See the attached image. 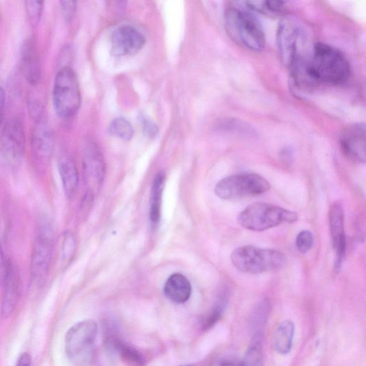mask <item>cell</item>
Wrapping results in <instances>:
<instances>
[{"label": "cell", "mask_w": 366, "mask_h": 366, "mask_svg": "<svg viewBox=\"0 0 366 366\" xmlns=\"http://www.w3.org/2000/svg\"><path fill=\"white\" fill-rule=\"evenodd\" d=\"M312 72L319 83L342 85L349 79L350 64L337 48L322 42L312 47L310 58Z\"/></svg>", "instance_id": "6da1fadb"}, {"label": "cell", "mask_w": 366, "mask_h": 366, "mask_svg": "<svg viewBox=\"0 0 366 366\" xmlns=\"http://www.w3.org/2000/svg\"><path fill=\"white\" fill-rule=\"evenodd\" d=\"M225 25L234 41L253 51L264 49L266 36L262 25L251 12L229 8L225 13Z\"/></svg>", "instance_id": "7a4b0ae2"}, {"label": "cell", "mask_w": 366, "mask_h": 366, "mask_svg": "<svg viewBox=\"0 0 366 366\" xmlns=\"http://www.w3.org/2000/svg\"><path fill=\"white\" fill-rule=\"evenodd\" d=\"M231 261L232 265L243 273L260 274L281 269L286 258L276 250L245 246L232 253Z\"/></svg>", "instance_id": "3957f363"}, {"label": "cell", "mask_w": 366, "mask_h": 366, "mask_svg": "<svg viewBox=\"0 0 366 366\" xmlns=\"http://www.w3.org/2000/svg\"><path fill=\"white\" fill-rule=\"evenodd\" d=\"M298 218L297 214L280 207L265 202H255L239 214L238 222L247 230L261 232L283 223H293Z\"/></svg>", "instance_id": "277c9868"}, {"label": "cell", "mask_w": 366, "mask_h": 366, "mask_svg": "<svg viewBox=\"0 0 366 366\" xmlns=\"http://www.w3.org/2000/svg\"><path fill=\"white\" fill-rule=\"evenodd\" d=\"M97 325L86 320L72 326L65 335V353L76 365L89 364L93 358Z\"/></svg>", "instance_id": "5b68a950"}, {"label": "cell", "mask_w": 366, "mask_h": 366, "mask_svg": "<svg viewBox=\"0 0 366 366\" xmlns=\"http://www.w3.org/2000/svg\"><path fill=\"white\" fill-rule=\"evenodd\" d=\"M54 103L57 114L67 119L74 116L81 106V93L77 77L70 67L58 73L54 88Z\"/></svg>", "instance_id": "8992f818"}, {"label": "cell", "mask_w": 366, "mask_h": 366, "mask_svg": "<svg viewBox=\"0 0 366 366\" xmlns=\"http://www.w3.org/2000/svg\"><path fill=\"white\" fill-rule=\"evenodd\" d=\"M270 189V183L264 177L244 173L222 179L216 185L215 193L221 199L232 200L262 195Z\"/></svg>", "instance_id": "52a82bcc"}, {"label": "cell", "mask_w": 366, "mask_h": 366, "mask_svg": "<svg viewBox=\"0 0 366 366\" xmlns=\"http://www.w3.org/2000/svg\"><path fill=\"white\" fill-rule=\"evenodd\" d=\"M276 38L280 56L287 67L298 57L306 54L304 33L295 17L287 16L280 21Z\"/></svg>", "instance_id": "ba28073f"}, {"label": "cell", "mask_w": 366, "mask_h": 366, "mask_svg": "<svg viewBox=\"0 0 366 366\" xmlns=\"http://www.w3.org/2000/svg\"><path fill=\"white\" fill-rule=\"evenodd\" d=\"M25 148V135L20 120L13 118L5 125L0 137V152L6 163L17 168L22 162Z\"/></svg>", "instance_id": "9c48e42d"}, {"label": "cell", "mask_w": 366, "mask_h": 366, "mask_svg": "<svg viewBox=\"0 0 366 366\" xmlns=\"http://www.w3.org/2000/svg\"><path fill=\"white\" fill-rule=\"evenodd\" d=\"M54 232L47 225L40 227L35 239L31 264V273L33 281L40 282L47 276L54 248Z\"/></svg>", "instance_id": "30bf717a"}, {"label": "cell", "mask_w": 366, "mask_h": 366, "mask_svg": "<svg viewBox=\"0 0 366 366\" xmlns=\"http://www.w3.org/2000/svg\"><path fill=\"white\" fill-rule=\"evenodd\" d=\"M145 44V38L137 29L129 25L117 29L112 35L111 52L116 57L138 54Z\"/></svg>", "instance_id": "8fae6325"}, {"label": "cell", "mask_w": 366, "mask_h": 366, "mask_svg": "<svg viewBox=\"0 0 366 366\" xmlns=\"http://www.w3.org/2000/svg\"><path fill=\"white\" fill-rule=\"evenodd\" d=\"M84 177L88 192L93 193L99 190L102 184L106 167L102 152L94 142L88 144L83 158Z\"/></svg>", "instance_id": "7c38bea8"}, {"label": "cell", "mask_w": 366, "mask_h": 366, "mask_svg": "<svg viewBox=\"0 0 366 366\" xmlns=\"http://www.w3.org/2000/svg\"><path fill=\"white\" fill-rule=\"evenodd\" d=\"M340 144L344 153L351 160L365 162V127L356 123L344 128L340 135Z\"/></svg>", "instance_id": "4fadbf2b"}, {"label": "cell", "mask_w": 366, "mask_h": 366, "mask_svg": "<svg viewBox=\"0 0 366 366\" xmlns=\"http://www.w3.org/2000/svg\"><path fill=\"white\" fill-rule=\"evenodd\" d=\"M329 226L332 243L336 254L335 269L337 271L342 267L347 248L344 230V212L342 205L340 203H334L331 207Z\"/></svg>", "instance_id": "5bb4252c"}, {"label": "cell", "mask_w": 366, "mask_h": 366, "mask_svg": "<svg viewBox=\"0 0 366 366\" xmlns=\"http://www.w3.org/2000/svg\"><path fill=\"white\" fill-rule=\"evenodd\" d=\"M55 139L50 128L44 123H38L32 138L34 159L39 164H47L54 152Z\"/></svg>", "instance_id": "9a60e30c"}, {"label": "cell", "mask_w": 366, "mask_h": 366, "mask_svg": "<svg viewBox=\"0 0 366 366\" xmlns=\"http://www.w3.org/2000/svg\"><path fill=\"white\" fill-rule=\"evenodd\" d=\"M21 65L25 79L32 86L38 84L41 69L38 49L34 42L29 40L24 44Z\"/></svg>", "instance_id": "2e32d148"}, {"label": "cell", "mask_w": 366, "mask_h": 366, "mask_svg": "<svg viewBox=\"0 0 366 366\" xmlns=\"http://www.w3.org/2000/svg\"><path fill=\"white\" fill-rule=\"evenodd\" d=\"M4 294L2 302V317L9 318L17 306L19 296V278L10 261L9 269L3 283Z\"/></svg>", "instance_id": "e0dca14e"}, {"label": "cell", "mask_w": 366, "mask_h": 366, "mask_svg": "<svg viewBox=\"0 0 366 366\" xmlns=\"http://www.w3.org/2000/svg\"><path fill=\"white\" fill-rule=\"evenodd\" d=\"M164 292L170 301L182 304L190 299L192 294V285L185 276L174 273L167 279Z\"/></svg>", "instance_id": "ac0fdd59"}, {"label": "cell", "mask_w": 366, "mask_h": 366, "mask_svg": "<svg viewBox=\"0 0 366 366\" xmlns=\"http://www.w3.org/2000/svg\"><path fill=\"white\" fill-rule=\"evenodd\" d=\"M295 330V324L290 320H285L278 326L273 337V349L278 353L287 355L291 352Z\"/></svg>", "instance_id": "d6986e66"}, {"label": "cell", "mask_w": 366, "mask_h": 366, "mask_svg": "<svg viewBox=\"0 0 366 366\" xmlns=\"http://www.w3.org/2000/svg\"><path fill=\"white\" fill-rule=\"evenodd\" d=\"M58 167L65 195L68 198H72L75 195L79 183L77 167L68 157H63L60 159Z\"/></svg>", "instance_id": "ffe728a7"}, {"label": "cell", "mask_w": 366, "mask_h": 366, "mask_svg": "<svg viewBox=\"0 0 366 366\" xmlns=\"http://www.w3.org/2000/svg\"><path fill=\"white\" fill-rule=\"evenodd\" d=\"M166 183V173L163 171L156 175L152 186L150 195V219L152 225L159 223L161 204Z\"/></svg>", "instance_id": "44dd1931"}, {"label": "cell", "mask_w": 366, "mask_h": 366, "mask_svg": "<svg viewBox=\"0 0 366 366\" xmlns=\"http://www.w3.org/2000/svg\"><path fill=\"white\" fill-rule=\"evenodd\" d=\"M246 10L274 16L283 10L287 0H235Z\"/></svg>", "instance_id": "7402d4cb"}, {"label": "cell", "mask_w": 366, "mask_h": 366, "mask_svg": "<svg viewBox=\"0 0 366 366\" xmlns=\"http://www.w3.org/2000/svg\"><path fill=\"white\" fill-rule=\"evenodd\" d=\"M263 360V335L261 333H256L253 336L252 343L242 360V365H262Z\"/></svg>", "instance_id": "603a6c76"}, {"label": "cell", "mask_w": 366, "mask_h": 366, "mask_svg": "<svg viewBox=\"0 0 366 366\" xmlns=\"http://www.w3.org/2000/svg\"><path fill=\"white\" fill-rule=\"evenodd\" d=\"M109 132L123 141H130L134 135L133 126L124 118L115 119L110 125Z\"/></svg>", "instance_id": "cb8c5ba5"}, {"label": "cell", "mask_w": 366, "mask_h": 366, "mask_svg": "<svg viewBox=\"0 0 366 366\" xmlns=\"http://www.w3.org/2000/svg\"><path fill=\"white\" fill-rule=\"evenodd\" d=\"M270 312V304L266 301H262L257 305L252 315V324L260 333L262 328L268 320Z\"/></svg>", "instance_id": "d4e9b609"}, {"label": "cell", "mask_w": 366, "mask_h": 366, "mask_svg": "<svg viewBox=\"0 0 366 366\" xmlns=\"http://www.w3.org/2000/svg\"><path fill=\"white\" fill-rule=\"evenodd\" d=\"M26 13L33 26L40 21L43 13L45 0H24Z\"/></svg>", "instance_id": "484cf974"}, {"label": "cell", "mask_w": 366, "mask_h": 366, "mask_svg": "<svg viewBox=\"0 0 366 366\" xmlns=\"http://www.w3.org/2000/svg\"><path fill=\"white\" fill-rule=\"evenodd\" d=\"M225 301H221L201 321L202 328L205 331L212 328L223 317Z\"/></svg>", "instance_id": "4316f807"}, {"label": "cell", "mask_w": 366, "mask_h": 366, "mask_svg": "<svg viewBox=\"0 0 366 366\" xmlns=\"http://www.w3.org/2000/svg\"><path fill=\"white\" fill-rule=\"evenodd\" d=\"M218 129L232 133H240L241 134L248 135L253 134L252 129L249 128L246 124L234 120L222 121L219 123Z\"/></svg>", "instance_id": "83f0119b"}, {"label": "cell", "mask_w": 366, "mask_h": 366, "mask_svg": "<svg viewBox=\"0 0 366 366\" xmlns=\"http://www.w3.org/2000/svg\"><path fill=\"white\" fill-rule=\"evenodd\" d=\"M313 244H315V238L310 231L302 230L298 234L296 245L301 253L308 252L312 248Z\"/></svg>", "instance_id": "f1b7e54d"}, {"label": "cell", "mask_w": 366, "mask_h": 366, "mask_svg": "<svg viewBox=\"0 0 366 366\" xmlns=\"http://www.w3.org/2000/svg\"><path fill=\"white\" fill-rule=\"evenodd\" d=\"M59 1L65 19L70 22L75 15L77 0H59Z\"/></svg>", "instance_id": "f546056e"}, {"label": "cell", "mask_w": 366, "mask_h": 366, "mask_svg": "<svg viewBox=\"0 0 366 366\" xmlns=\"http://www.w3.org/2000/svg\"><path fill=\"white\" fill-rule=\"evenodd\" d=\"M10 260H8L0 243V285L3 286L9 269Z\"/></svg>", "instance_id": "4dcf8cb0"}, {"label": "cell", "mask_w": 366, "mask_h": 366, "mask_svg": "<svg viewBox=\"0 0 366 366\" xmlns=\"http://www.w3.org/2000/svg\"><path fill=\"white\" fill-rule=\"evenodd\" d=\"M141 120L142 122L143 132L147 136L152 138L159 134V127H157V125L150 119L145 116H141Z\"/></svg>", "instance_id": "1f68e13d"}, {"label": "cell", "mask_w": 366, "mask_h": 366, "mask_svg": "<svg viewBox=\"0 0 366 366\" xmlns=\"http://www.w3.org/2000/svg\"><path fill=\"white\" fill-rule=\"evenodd\" d=\"M29 108L32 118L36 122H40L42 115V106H41V104L38 102L32 101L30 103Z\"/></svg>", "instance_id": "d6a6232c"}, {"label": "cell", "mask_w": 366, "mask_h": 366, "mask_svg": "<svg viewBox=\"0 0 366 366\" xmlns=\"http://www.w3.org/2000/svg\"><path fill=\"white\" fill-rule=\"evenodd\" d=\"M6 93L3 88H0V125L3 121L6 108Z\"/></svg>", "instance_id": "836d02e7"}, {"label": "cell", "mask_w": 366, "mask_h": 366, "mask_svg": "<svg viewBox=\"0 0 366 366\" xmlns=\"http://www.w3.org/2000/svg\"><path fill=\"white\" fill-rule=\"evenodd\" d=\"M32 362L31 356L28 353H22L17 360L18 365H31Z\"/></svg>", "instance_id": "e575fe53"}, {"label": "cell", "mask_w": 366, "mask_h": 366, "mask_svg": "<svg viewBox=\"0 0 366 366\" xmlns=\"http://www.w3.org/2000/svg\"><path fill=\"white\" fill-rule=\"evenodd\" d=\"M293 157V151L290 148H285V150L281 152V158L284 159V161L286 163L292 162Z\"/></svg>", "instance_id": "d590c367"}, {"label": "cell", "mask_w": 366, "mask_h": 366, "mask_svg": "<svg viewBox=\"0 0 366 366\" xmlns=\"http://www.w3.org/2000/svg\"><path fill=\"white\" fill-rule=\"evenodd\" d=\"M118 1L123 3V2L126 1V0H118Z\"/></svg>", "instance_id": "8d00e7d4"}]
</instances>
